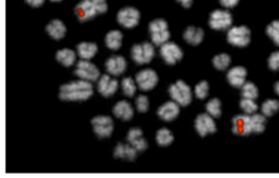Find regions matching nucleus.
<instances>
[{
    "label": "nucleus",
    "mask_w": 279,
    "mask_h": 178,
    "mask_svg": "<svg viewBox=\"0 0 279 178\" xmlns=\"http://www.w3.org/2000/svg\"><path fill=\"white\" fill-rule=\"evenodd\" d=\"M46 32L52 39L59 41L61 39H64V36L66 35L67 32V28L64 24V22H61L60 20H53L52 22H49L47 24Z\"/></svg>",
    "instance_id": "obj_21"
},
{
    "label": "nucleus",
    "mask_w": 279,
    "mask_h": 178,
    "mask_svg": "<svg viewBox=\"0 0 279 178\" xmlns=\"http://www.w3.org/2000/svg\"><path fill=\"white\" fill-rule=\"evenodd\" d=\"M268 68L272 71L279 70V52L272 53L268 58Z\"/></svg>",
    "instance_id": "obj_38"
},
{
    "label": "nucleus",
    "mask_w": 279,
    "mask_h": 178,
    "mask_svg": "<svg viewBox=\"0 0 279 178\" xmlns=\"http://www.w3.org/2000/svg\"><path fill=\"white\" fill-rule=\"evenodd\" d=\"M177 2L180 4L182 7L184 8H190L191 6H192V3H193V0H177Z\"/></svg>",
    "instance_id": "obj_42"
},
{
    "label": "nucleus",
    "mask_w": 279,
    "mask_h": 178,
    "mask_svg": "<svg viewBox=\"0 0 279 178\" xmlns=\"http://www.w3.org/2000/svg\"><path fill=\"white\" fill-rule=\"evenodd\" d=\"M251 126L254 133H262L266 128V116L261 114H253L251 116Z\"/></svg>",
    "instance_id": "obj_27"
},
{
    "label": "nucleus",
    "mask_w": 279,
    "mask_h": 178,
    "mask_svg": "<svg viewBox=\"0 0 279 178\" xmlns=\"http://www.w3.org/2000/svg\"><path fill=\"white\" fill-rule=\"evenodd\" d=\"M279 110V101L267 100L262 105V114L266 117H271Z\"/></svg>",
    "instance_id": "obj_30"
},
{
    "label": "nucleus",
    "mask_w": 279,
    "mask_h": 178,
    "mask_svg": "<svg viewBox=\"0 0 279 178\" xmlns=\"http://www.w3.org/2000/svg\"><path fill=\"white\" fill-rule=\"evenodd\" d=\"M169 95L172 101H175L181 106H187L192 102V91L190 87L180 80L175 84L170 85Z\"/></svg>",
    "instance_id": "obj_3"
},
{
    "label": "nucleus",
    "mask_w": 279,
    "mask_h": 178,
    "mask_svg": "<svg viewBox=\"0 0 279 178\" xmlns=\"http://www.w3.org/2000/svg\"><path fill=\"white\" fill-rule=\"evenodd\" d=\"M151 39L153 44L162 46L170 39V33L168 31V24L163 19H156L148 26Z\"/></svg>",
    "instance_id": "obj_2"
},
{
    "label": "nucleus",
    "mask_w": 279,
    "mask_h": 178,
    "mask_svg": "<svg viewBox=\"0 0 279 178\" xmlns=\"http://www.w3.org/2000/svg\"><path fill=\"white\" fill-rule=\"evenodd\" d=\"M52 2H54V3H59V2H61V0H52Z\"/></svg>",
    "instance_id": "obj_44"
},
{
    "label": "nucleus",
    "mask_w": 279,
    "mask_h": 178,
    "mask_svg": "<svg viewBox=\"0 0 279 178\" xmlns=\"http://www.w3.org/2000/svg\"><path fill=\"white\" fill-rule=\"evenodd\" d=\"M76 75L80 79L86 80V81H96L99 79V70L94 64L90 63L89 60L82 59L77 65Z\"/></svg>",
    "instance_id": "obj_8"
},
{
    "label": "nucleus",
    "mask_w": 279,
    "mask_h": 178,
    "mask_svg": "<svg viewBox=\"0 0 279 178\" xmlns=\"http://www.w3.org/2000/svg\"><path fill=\"white\" fill-rule=\"evenodd\" d=\"M274 90H275V93H276L277 95H279V81H277V82L275 83V85H274Z\"/></svg>",
    "instance_id": "obj_43"
},
{
    "label": "nucleus",
    "mask_w": 279,
    "mask_h": 178,
    "mask_svg": "<svg viewBox=\"0 0 279 178\" xmlns=\"http://www.w3.org/2000/svg\"><path fill=\"white\" fill-rule=\"evenodd\" d=\"M122 43V33L120 31L114 30L107 33L106 38H105V44L109 48V50L118 51L121 47Z\"/></svg>",
    "instance_id": "obj_24"
},
{
    "label": "nucleus",
    "mask_w": 279,
    "mask_h": 178,
    "mask_svg": "<svg viewBox=\"0 0 279 178\" xmlns=\"http://www.w3.org/2000/svg\"><path fill=\"white\" fill-rule=\"evenodd\" d=\"M105 67L110 76L118 77L126 71L127 61L122 56H113L107 59Z\"/></svg>",
    "instance_id": "obj_17"
},
{
    "label": "nucleus",
    "mask_w": 279,
    "mask_h": 178,
    "mask_svg": "<svg viewBox=\"0 0 279 178\" xmlns=\"http://www.w3.org/2000/svg\"><path fill=\"white\" fill-rule=\"evenodd\" d=\"M160 56L168 65H175L177 61L181 60L183 57V52L175 43L167 42L160 47Z\"/></svg>",
    "instance_id": "obj_9"
},
{
    "label": "nucleus",
    "mask_w": 279,
    "mask_h": 178,
    "mask_svg": "<svg viewBox=\"0 0 279 178\" xmlns=\"http://www.w3.org/2000/svg\"><path fill=\"white\" fill-rule=\"evenodd\" d=\"M26 2L30 5V6H32V7H41V6L44 4L45 0H26Z\"/></svg>",
    "instance_id": "obj_41"
},
{
    "label": "nucleus",
    "mask_w": 279,
    "mask_h": 178,
    "mask_svg": "<svg viewBox=\"0 0 279 178\" xmlns=\"http://www.w3.org/2000/svg\"><path fill=\"white\" fill-rule=\"evenodd\" d=\"M121 88L123 94L128 97H132L136 92V82H134L131 78H126L122 80Z\"/></svg>",
    "instance_id": "obj_33"
},
{
    "label": "nucleus",
    "mask_w": 279,
    "mask_h": 178,
    "mask_svg": "<svg viewBox=\"0 0 279 178\" xmlns=\"http://www.w3.org/2000/svg\"><path fill=\"white\" fill-rule=\"evenodd\" d=\"M93 4H94V7L97 11L98 15L105 14L107 11V3L106 0H92Z\"/></svg>",
    "instance_id": "obj_39"
},
{
    "label": "nucleus",
    "mask_w": 279,
    "mask_h": 178,
    "mask_svg": "<svg viewBox=\"0 0 279 178\" xmlns=\"http://www.w3.org/2000/svg\"><path fill=\"white\" fill-rule=\"evenodd\" d=\"M241 94L244 99H251V100H256L258 96V90L257 87L252 82H245L242 88H241Z\"/></svg>",
    "instance_id": "obj_29"
},
{
    "label": "nucleus",
    "mask_w": 279,
    "mask_h": 178,
    "mask_svg": "<svg viewBox=\"0 0 279 178\" xmlns=\"http://www.w3.org/2000/svg\"><path fill=\"white\" fill-rule=\"evenodd\" d=\"M138 150H136L134 146H132L131 144H122L119 143L117 144V146L115 148L114 151V155L118 158H125V159H130L132 161L138 155Z\"/></svg>",
    "instance_id": "obj_23"
},
{
    "label": "nucleus",
    "mask_w": 279,
    "mask_h": 178,
    "mask_svg": "<svg viewBox=\"0 0 279 178\" xmlns=\"http://www.w3.org/2000/svg\"><path fill=\"white\" fill-rule=\"evenodd\" d=\"M117 20L120 26L127 29H132L136 27L140 22V12L135 8H125L121 9L117 15Z\"/></svg>",
    "instance_id": "obj_10"
},
{
    "label": "nucleus",
    "mask_w": 279,
    "mask_h": 178,
    "mask_svg": "<svg viewBox=\"0 0 279 178\" xmlns=\"http://www.w3.org/2000/svg\"><path fill=\"white\" fill-rule=\"evenodd\" d=\"M227 41L229 44L235 47H245L251 42V31L249 28L244 26L242 27H233L228 31Z\"/></svg>",
    "instance_id": "obj_4"
},
{
    "label": "nucleus",
    "mask_w": 279,
    "mask_h": 178,
    "mask_svg": "<svg viewBox=\"0 0 279 178\" xmlns=\"http://www.w3.org/2000/svg\"><path fill=\"white\" fill-rule=\"evenodd\" d=\"M246 69L244 67H233L227 73V80L229 84L233 88H242V85L245 83L246 79Z\"/></svg>",
    "instance_id": "obj_18"
},
{
    "label": "nucleus",
    "mask_w": 279,
    "mask_h": 178,
    "mask_svg": "<svg viewBox=\"0 0 279 178\" xmlns=\"http://www.w3.org/2000/svg\"><path fill=\"white\" fill-rule=\"evenodd\" d=\"M204 39V31L200 28L188 27L183 32V40L190 45H198Z\"/></svg>",
    "instance_id": "obj_22"
},
{
    "label": "nucleus",
    "mask_w": 279,
    "mask_h": 178,
    "mask_svg": "<svg viewBox=\"0 0 279 178\" xmlns=\"http://www.w3.org/2000/svg\"><path fill=\"white\" fill-rule=\"evenodd\" d=\"M240 107L246 115H251V114L256 113L257 104L255 103V100L244 99V97H243V99L241 100V102H240Z\"/></svg>",
    "instance_id": "obj_35"
},
{
    "label": "nucleus",
    "mask_w": 279,
    "mask_h": 178,
    "mask_svg": "<svg viewBox=\"0 0 279 178\" xmlns=\"http://www.w3.org/2000/svg\"><path fill=\"white\" fill-rule=\"evenodd\" d=\"M92 126L99 138H108L114 131V121L109 116H96L92 119Z\"/></svg>",
    "instance_id": "obj_7"
},
{
    "label": "nucleus",
    "mask_w": 279,
    "mask_h": 178,
    "mask_svg": "<svg viewBox=\"0 0 279 178\" xmlns=\"http://www.w3.org/2000/svg\"><path fill=\"white\" fill-rule=\"evenodd\" d=\"M97 53V46L94 43H80L78 45L79 56L84 60H90Z\"/></svg>",
    "instance_id": "obj_26"
},
{
    "label": "nucleus",
    "mask_w": 279,
    "mask_h": 178,
    "mask_svg": "<svg viewBox=\"0 0 279 178\" xmlns=\"http://www.w3.org/2000/svg\"><path fill=\"white\" fill-rule=\"evenodd\" d=\"M56 59L59 64H61L65 67H70L72 66L77 60V55L73 51L68 50V48H64L60 50L56 54Z\"/></svg>",
    "instance_id": "obj_25"
},
{
    "label": "nucleus",
    "mask_w": 279,
    "mask_h": 178,
    "mask_svg": "<svg viewBox=\"0 0 279 178\" xmlns=\"http://www.w3.org/2000/svg\"><path fill=\"white\" fill-rule=\"evenodd\" d=\"M173 141V136L172 133L168 130V129L163 128L160 130L157 131L156 134V142L160 146H168L169 144L172 143Z\"/></svg>",
    "instance_id": "obj_28"
},
{
    "label": "nucleus",
    "mask_w": 279,
    "mask_h": 178,
    "mask_svg": "<svg viewBox=\"0 0 279 178\" xmlns=\"http://www.w3.org/2000/svg\"><path fill=\"white\" fill-rule=\"evenodd\" d=\"M266 34L272 40L277 46H279V21H272L266 28Z\"/></svg>",
    "instance_id": "obj_34"
},
{
    "label": "nucleus",
    "mask_w": 279,
    "mask_h": 178,
    "mask_svg": "<svg viewBox=\"0 0 279 178\" xmlns=\"http://www.w3.org/2000/svg\"><path fill=\"white\" fill-rule=\"evenodd\" d=\"M208 92H209V84L206 81H201L200 83H197L194 89L195 96L200 100L206 99L208 95Z\"/></svg>",
    "instance_id": "obj_36"
},
{
    "label": "nucleus",
    "mask_w": 279,
    "mask_h": 178,
    "mask_svg": "<svg viewBox=\"0 0 279 178\" xmlns=\"http://www.w3.org/2000/svg\"><path fill=\"white\" fill-rule=\"evenodd\" d=\"M231 63V58L227 54H219L213 58V65L217 70H226Z\"/></svg>",
    "instance_id": "obj_31"
},
{
    "label": "nucleus",
    "mask_w": 279,
    "mask_h": 178,
    "mask_svg": "<svg viewBox=\"0 0 279 178\" xmlns=\"http://www.w3.org/2000/svg\"><path fill=\"white\" fill-rule=\"evenodd\" d=\"M113 112L117 118L122 119L125 121H128L133 117V108L131 106V104L127 101L118 102L115 105Z\"/></svg>",
    "instance_id": "obj_20"
},
{
    "label": "nucleus",
    "mask_w": 279,
    "mask_h": 178,
    "mask_svg": "<svg viewBox=\"0 0 279 178\" xmlns=\"http://www.w3.org/2000/svg\"><path fill=\"white\" fill-rule=\"evenodd\" d=\"M127 140H128V142L132 146H134V148L139 152L145 151L147 149L146 140L143 137L142 130L139 128L130 129V131L128 132V136H127Z\"/></svg>",
    "instance_id": "obj_19"
},
{
    "label": "nucleus",
    "mask_w": 279,
    "mask_h": 178,
    "mask_svg": "<svg viewBox=\"0 0 279 178\" xmlns=\"http://www.w3.org/2000/svg\"><path fill=\"white\" fill-rule=\"evenodd\" d=\"M135 82L143 91H150L156 87L158 82L157 73L152 69H144L140 71L135 78Z\"/></svg>",
    "instance_id": "obj_12"
},
{
    "label": "nucleus",
    "mask_w": 279,
    "mask_h": 178,
    "mask_svg": "<svg viewBox=\"0 0 279 178\" xmlns=\"http://www.w3.org/2000/svg\"><path fill=\"white\" fill-rule=\"evenodd\" d=\"M97 90L105 97L111 96L118 90V81L108 75H104L98 79Z\"/></svg>",
    "instance_id": "obj_16"
},
{
    "label": "nucleus",
    "mask_w": 279,
    "mask_h": 178,
    "mask_svg": "<svg viewBox=\"0 0 279 178\" xmlns=\"http://www.w3.org/2000/svg\"><path fill=\"white\" fill-rule=\"evenodd\" d=\"M206 110L214 118L219 117L221 115V102L218 99H212L206 104Z\"/></svg>",
    "instance_id": "obj_32"
},
{
    "label": "nucleus",
    "mask_w": 279,
    "mask_h": 178,
    "mask_svg": "<svg viewBox=\"0 0 279 178\" xmlns=\"http://www.w3.org/2000/svg\"><path fill=\"white\" fill-rule=\"evenodd\" d=\"M155 56V48L150 43L136 44L131 48V57L138 65L151 63Z\"/></svg>",
    "instance_id": "obj_5"
},
{
    "label": "nucleus",
    "mask_w": 279,
    "mask_h": 178,
    "mask_svg": "<svg viewBox=\"0 0 279 178\" xmlns=\"http://www.w3.org/2000/svg\"><path fill=\"white\" fill-rule=\"evenodd\" d=\"M135 106L140 113H146L150 107V102L145 95H140L135 101Z\"/></svg>",
    "instance_id": "obj_37"
},
{
    "label": "nucleus",
    "mask_w": 279,
    "mask_h": 178,
    "mask_svg": "<svg viewBox=\"0 0 279 178\" xmlns=\"http://www.w3.org/2000/svg\"><path fill=\"white\" fill-rule=\"evenodd\" d=\"M93 85L86 80H78L64 84L60 88L59 97L63 101H85L93 95Z\"/></svg>",
    "instance_id": "obj_1"
},
{
    "label": "nucleus",
    "mask_w": 279,
    "mask_h": 178,
    "mask_svg": "<svg viewBox=\"0 0 279 178\" xmlns=\"http://www.w3.org/2000/svg\"><path fill=\"white\" fill-rule=\"evenodd\" d=\"M219 2L225 8H233L239 4L240 0H219Z\"/></svg>",
    "instance_id": "obj_40"
},
{
    "label": "nucleus",
    "mask_w": 279,
    "mask_h": 178,
    "mask_svg": "<svg viewBox=\"0 0 279 178\" xmlns=\"http://www.w3.org/2000/svg\"><path fill=\"white\" fill-rule=\"evenodd\" d=\"M179 113H180V108H179V104L175 101L166 102L157 109L158 117L164 121H172L175 120Z\"/></svg>",
    "instance_id": "obj_15"
},
{
    "label": "nucleus",
    "mask_w": 279,
    "mask_h": 178,
    "mask_svg": "<svg viewBox=\"0 0 279 178\" xmlns=\"http://www.w3.org/2000/svg\"><path fill=\"white\" fill-rule=\"evenodd\" d=\"M232 131L237 136H247L252 133L251 116L238 115L232 119Z\"/></svg>",
    "instance_id": "obj_13"
},
{
    "label": "nucleus",
    "mask_w": 279,
    "mask_h": 178,
    "mask_svg": "<svg viewBox=\"0 0 279 178\" xmlns=\"http://www.w3.org/2000/svg\"><path fill=\"white\" fill-rule=\"evenodd\" d=\"M195 130L201 137H205L209 133H214L217 130L214 117L207 114H200L195 119Z\"/></svg>",
    "instance_id": "obj_11"
},
{
    "label": "nucleus",
    "mask_w": 279,
    "mask_h": 178,
    "mask_svg": "<svg viewBox=\"0 0 279 178\" xmlns=\"http://www.w3.org/2000/svg\"><path fill=\"white\" fill-rule=\"evenodd\" d=\"M74 12H76L79 21L81 22L89 21L98 15L92 0H82L74 9Z\"/></svg>",
    "instance_id": "obj_14"
},
{
    "label": "nucleus",
    "mask_w": 279,
    "mask_h": 178,
    "mask_svg": "<svg viewBox=\"0 0 279 178\" xmlns=\"http://www.w3.org/2000/svg\"><path fill=\"white\" fill-rule=\"evenodd\" d=\"M209 27L216 31H224L231 27L232 16L227 10H215L209 16Z\"/></svg>",
    "instance_id": "obj_6"
}]
</instances>
